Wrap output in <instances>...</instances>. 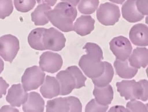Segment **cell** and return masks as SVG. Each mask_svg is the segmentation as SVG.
Listing matches in <instances>:
<instances>
[{"label": "cell", "instance_id": "1", "mask_svg": "<svg viewBox=\"0 0 148 112\" xmlns=\"http://www.w3.org/2000/svg\"><path fill=\"white\" fill-rule=\"evenodd\" d=\"M87 54L82 55L79 61V66L85 75L91 79L100 76L104 70L103 51L98 44L88 42L83 48Z\"/></svg>", "mask_w": 148, "mask_h": 112}, {"label": "cell", "instance_id": "2", "mask_svg": "<svg viewBox=\"0 0 148 112\" xmlns=\"http://www.w3.org/2000/svg\"><path fill=\"white\" fill-rule=\"evenodd\" d=\"M53 26L64 32L73 31V23L77 16L76 7L63 2L58 3L53 10L46 13Z\"/></svg>", "mask_w": 148, "mask_h": 112}, {"label": "cell", "instance_id": "3", "mask_svg": "<svg viewBox=\"0 0 148 112\" xmlns=\"http://www.w3.org/2000/svg\"><path fill=\"white\" fill-rule=\"evenodd\" d=\"M117 91L126 100L138 99L147 101L148 99V81L146 79L123 80L116 84Z\"/></svg>", "mask_w": 148, "mask_h": 112}, {"label": "cell", "instance_id": "4", "mask_svg": "<svg viewBox=\"0 0 148 112\" xmlns=\"http://www.w3.org/2000/svg\"><path fill=\"white\" fill-rule=\"evenodd\" d=\"M45 74L39 67L34 66L27 68L21 77L23 87L26 91L36 90L42 85Z\"/></svg>", "mask_w": 148, "mask_h": 112}, {"label": "cell", "instance_id": "5", "mask_svg": "<svg viewBox=\"0 0 148 112\" xmlns=\"http://www.w3.org/2000/svg\"><path fill=\"white\" fill-rule=\"evenodd\" d=\"M121 12L119 7L113 3L101 4L97 12V17L101 24L106 26H114L119 20Z\"/></svg>", "mask_w": 148, "mask_h": 112}, {"label": "cell", "instance_id": "6", "mask_svg": "<svg viewBox=\"0 0 148 112\" xmlns=\"http://www.w3.org/2000/svg\"><path fill=\"white\" fill-rule=\"evenodd\" d=\"M18 38L12 35H4L0 38V56L5 61L12 63L19 50Z\"/></svg>", "mask_w": 148, "mask_h": 112}, {"label": "cell", "instance_id": "7", "mask_svg": "<svg viewBox=\"0 0 148 112\" xmlns=\"http://www.w3.org/2000/svg\"><path fill=\"white\" fill-rule=\"evenodd\" d=\"M42 41L45 50L60 51L65 47L66 39L62 32L54 27H51L45 30Z\"/></svg>", "mask_w": 148, "mask_h": 112}, {"label": "cell", "instance_id": "8", "mask_svg": "<svg viewBox=\"0 0 148 112\" xmlns=\"http://www.w3.org/2000/svg\"><path fill=\"white\" fill-rule=\"evenodd\" d=\"M111 51L116 59L122 61L128 59L132 53V47L130 40L124 36L115 37L110 42Z\"/></svg>", "mask_w": 148, "mask_h": 112}, {"label": "cell", "instance_id": "9", "mask_svg": "<svg viewBox=\"0 0 148 112\" xmlns=\"http://www.w3.org/2000/svg\"><path fill=\"white\" fill-rule=\"evenodd\" d=\"M63 64L62 56L52 52H45L40 56L39 66L43 71L54 74L61 70Z\"/></svg>", "mask_w": 148, "mask_h": 112}, {"label": "cell", "instance_id": "10", "mask_svg": "<svg viewBox=\"0 0 148 112\" xmlns=\"http://www.w3.org/2000/svg\"><path fill=\"white\" fill-rule=\"evenodd\" d=\"M28 94L21 83L13 85L9 89L6 100L13 107H21L28 99Z\"/></svg>", "mask_w": 148, "mask_h": 112}, {"label": "cell", "instance_id": "11", "mask_svg": "<svg viewBox=\"0 0 148 112\" xmlns=\"http://www.w3.org/2000/svg\"><path fill=\"white\" fill-rule=\"evenodd\" d=\"M129 36L131 42L135 46H148V28L146 25H135L130 30Z\"/></svg>", "mask_w": 148, "mask_h": 112}, {"label": "cell", "instance_id": "12", "mask_svg": "<svg viewBox=\"0 0 148 112\" xmlns=\"http://www.w3.org/2000/svg\"><path fill=\"white\" fill-rule=\"evenodd\" d=\"M60 85V94L61 96L69 95L74 89L76 88V81L71 72L68 70H62L56 75Z\"/></svg>", "mask_w": 148, "mask_h": 112}, {"label": "cell", "instance_id": "13", "mask_svg": "<svg viewBox=\"0 0 148 112\" xmlns=\"http://www.w3.org/2000/svg\"><path fill=\"white\" fill-rule=\"evenodd\" d=\"M95 20L90 15H82L73 25V30L78 35L85 36L89 35L95 29Z\"/></svg>", "mask_w": 148, "mask_h": 112}, {"label": "cell", "instance_id": "14", "mask_svg": "<svg viewBox=\"0 0 148 112\" xmlns=\"http://www.w3.org/2000/svg\"><path fill=\"white\" fill-rule=\"evenodd\" d=\"M40 91L42 96L46 99H52L58 96L60 94V85L58 80L54 77L47 76Z\"/></svg>", "mask_w": 148, "mask_h": 112}, {"label": "cell", "instance_id": "15", "mask_svg": "<svg viewBox=\"0 0 148 112\" xmlns=\"http://www.w3.org/2000/svg\"><path fill=\"white\" fill-rule=\"evenodd\" d=\"M45 102L40 94L36 92L28 94L26 102L23 104V109L26 112H43Z\"/></svg>", "mask_w": 148, "mask_h": 112}, {"label": "cell", "instance_id": "16", "mask_svg": "<svg viewBox=\"0 0 148 112\" xmlns=\"http://www.w3.org/2000/svg\"><path fill=\"white\" fill-rule=\"evenodd\" d=\"M122 13L123 18L132 23L141 21L145 16L137 10L136 0H127L122 5Z\"/></svg>", "mask_w": 148, "mask_h": 112}, {"label": "cell", "instance_id": "17", "mask_svg": "<svg viewBox=\"0 0 148 112\" xmlns=\"http://www.w3.org/2000/svg\"><path fill=\"white\" fill-rule=\"evenodd\" d=\"M128 61L131 66L139 69L145 68L148 64V50L146 48H137L131 53Z\"/></svg>", "mask_w": 148, "mask_h": 112}, {"label": "cell", "instance_id": "18", "mask_svg": "<svg viewBox=\"0 0 148 112\" xmlns=\"http://www.w3.org/2000/svg\"><path fill=\"white\" fill-rule=\"evenodd\" d=\"M93 94L96 101L102 105H107L111 103L113 99L114 91L110 85L104 87H95Z\"/></svg>", "mask_w": 148, "mask_h": 112}, {"label": "cell", "instance_id": "19", "mask_svg": "<svg viewBox=\"0 0 148 112\" xmlns=\"http://www.w3.org/2000/svg\"><path fill=\"white\" fill-rule=\"evenodd\" d=\"M114 67L117 74L124 79H132L135 77L138 71L137 68L130 65L127 59L122 61L116 59L114 61Z\"/></svg>", "mask_w": 148, "mask_h": 112}, {"label": "cell", "instance_id": "20", "mask_svg": "<svg viewBox=\"0 0 148 112\" xmlns=\"http://www.w3.org/2000/svg\"><path fill=\"white\" fill-rule=\"evenodd\" d=\"M51 10V7L47 4H39L31 14L32 21L36 26H44L49 23L46 13Z\"/></svg>", "mask_w": 148, "mask_h": 112}, {"label": "cell", "instance_id": "21", "mask_svg": "<svg viewBox=\"0 0 148 112\" xmlns=\"http://www.w3.org/2000/svg\"><path fill=\"white\" fill-rule=\"evenodd\" d=\"M45 29L44 28H36L29 33L28 42L32 48L38 51L45 50L42 41L43 34Z\"/></svg>", "mask_w": 148, "mask_h": 112}, {"label": "cell", "instance_id": "22", "mask_svg": "<svg viewBox=\"0 0 148 112\" xmlns=\"http://www.w3.org/2000/svg\"><path fill=\"white\" fill-rule=\"evenodd\" d=\"M69 110L70 107L67 97L49 100L46 105L47 112H69Z\"/></svg>", "mask_w": 148, "mask_h": 112}, {"label": "cell", "instance_id": "23", "mask_svg": "<svg viewBox=\"0 0 148 112\" xmlns=\"http://www.w3.org/2000/svg\"><path fill=\"white\" fill-rule=\"evenodd\" d=\"M114 70L112 64L108 61H104V70L103 74L99 77L92 79L95 86L104 87L111 83L114 76Z\"/></svg>", "mask_w": 148, "mask_h": 112}, {"label": "cell", "instance_id": "24", "mask_svg": "<svg viewBox=\"0 0 148 112\" xmlns=\"http://www.w3.org/2000/svg\"><path fill=\"white\" fill-rule=\"evenodd\" d=\"M99 4V0H80L78 9L80 13L86 15L95 12Z\"/></svg>", "mask_w": 148, "mask_h": 112}, {"label": "cell", "instance_id": "25", "mask_svg": "<svg viewBox=\"0 0 148 112\" xmlns=\"http://www.w3.org/2000/svg\"><path fill=\"white\" fill-rule=\"evenodd\" d=\"M71 72L76 81V88L80 89L85 87V81L87 80V77L82 74L79 68L76 66L69 67L67 69Z\"/></svg>", "mask_w": 148, "mask_h": 112}, {"label": "cell", "instance_id": "26", "mask_svg": "<svg viewBox=\"0 0 148 112\" xmlns=\"http://www.w3.org/2000/svg\"><path fill=\"white\" fill-rule=\"evenodd\" d=\"M14 4L17 11L21 13H27L34 8L36 0H14Z\"/></svg>", "mask_w": 148, "mask_h": 112}, {"label": "cell", "instance_id": "27", "mask_svg": "<svg viewBox=\"0 0 148 112\" xmlns=\"http://www.w3.org/2000/svg\"><path fill=\"white\" fill-rule=\"evenodd\" d=\"M13 0H0V19L5 18L13 13Z\"/></svg>", "mask_w": 148, "mask_h": 112}, {"label": "cell", "instance_id": "28", "mask_svg": "<svg viewBox=\"0 0 148 112\" xmlns=\"http://www.w3.org/2000/svg\"><path fill=\"white\" fill-rule=\"evenodd\" d=\"M126 104V107L130 112H148V105L143 104L136 99L130 100Z\"/></svg>", "mask_w": 148, "mask_h": 112}, {"label": "cell", "instance_id": "29", "mask_svg": "<svg viewBox=\"0 0 148 112\" xmlns=\"http://www.w3.org/2000/svg\"><path fill=\"white\" fill-rule=\"evenodd\" d=\"M108 108V105H101L95 101V99H92L87 104L85 108V112H105L107 111Z\"/></svg>", "mask_w": 148, "mask_h": 112}, {"label": "cell", "instance_id": "30", "mask_svg": "<svg viewBox=\"0 0 148 112\" xmlns=\"http://www.w3.org/2000/svg\"><path fill=\"white\" fill-rule=\"evenodd\" d=\"M70 107L69 112H82V104L76 97L70 96L67 97Z\"/></svg>", "mask_w": 148, "mask_h": 112}, {"label": "cell", "instance_id": "31", "mask_svg": "<svg viewBox=\"0 0 148 112\" xmlns=\"http://www.w3.org/2000/svg\"><path fill=\"white\" fill-rule=\"evenodd\" d=\"M148 0H136V6L138 11L143 16L148 15Z\"/></svg>", "mask_w": 148, "mask_h": 112}, {"label": "cell", "instance_id": "32", "mask_svg": "<svg viewBox=\"0 0 148 112\" xmlns=\"http://www.w3.org/2000/svg\"><path fill=\"white\" fill-rule=\"evenodd\" d=\"M9 85L3 79L2 77H0V99L2 98L3 95L6 94V90L8 88Z\"/></svg>", "mask_w": 148, "mask_h": 112}, {"label": "cell", "instance_id": "33", "mask_svg": "<svg viewBox=\"0 0 148 112\" xmlns=\"http://www.w3.org/2000/svg\"><path fill=\"white\" fill-rule=\"evenodd\" d=\"M58 0H37V2L39 4H47L50 7L53 6L56 4Z\"/></svg>", "mask_w": 148, "mask_h": 112}, {"label": "cell", "instance_id": "34", "mask_svg": "<svg viewBox=\"0 0 148 112\" xmlns=\"http://www.w3.org/2000/svg\"><path fill=\"white\" fill-rule=\"evenodd\" d=\"M108 112H130V111L127 109H125L123 106H115L111 107V109L108 111Z\"/></svg>", "mask_w": 148, "mask_h": 112}, {"label": "cell", "instance_id": "35", "mask_svg": "<svg viewBox=\"0 0 148 112\" xmlns=\"http://www.w3.org/2000/svg\"><path fill=\"white\" fill-rule=\"evenodd\" d=\"M0 112H19V110L13 107V106L12 107V105H5L2 107V108L0 109Z\"/></svg>", "mask_w": 148, "mask_h": 112}, {"label": "cell", "instance_id": "36", "mask_svg": "<svg viewBox=\"0 0 148 112\" xmlns=\"http://www.w3.org/2000/svg\"><path fill=\"white\" fill-rule=\"evenodd\" d=\"M61 1L69 3L74 7H76L80 1V0H61Z\"/></svg>", "mask_w": 148, "mask_h": 112}, {"label": "cell", "instance_id": "37", "mask_svg": "<svg viewBox=\"0 0 148 112\" xmlns=\"http://www.w3.org/2000/svg\"><path fill=\"white\" fill-rule=\"evenodd\" d=\"M4 67V63L3 60L0 57V74L3 72Z\"/></svg>", "mask_w": 148, "mask_h": 112}, {"label": "cell", "instance_id": "38", "mask_svg": "<svg viewBox=\"0 0 148 112\" xmlns=\"http://www.w3.org/2000/svg\"><path fill=\"white\" fill-rule=\"evenodd\" d=\"M112 2L114 3H116L119 4H122V3L125 1V0H109Z\"/></svg>", "mask_w": 148, "mask_h": 112}]
</instances>
